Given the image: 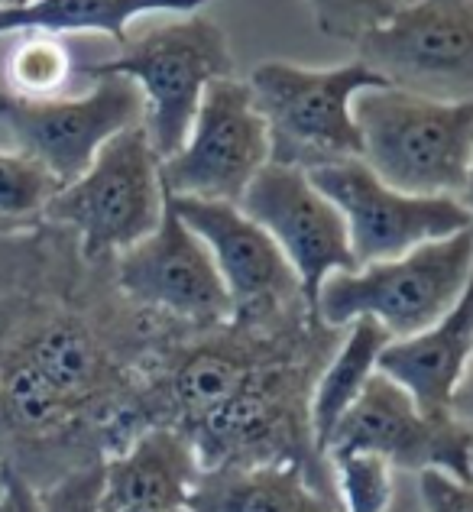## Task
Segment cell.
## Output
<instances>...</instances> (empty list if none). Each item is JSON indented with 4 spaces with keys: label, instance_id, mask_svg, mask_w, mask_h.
Here are the masks:
<instances>
[{
    "label": "cell",
    "instance_id": "obj_1",
    "mask_svg": "<svg viewBox=\"0 0 473 512\" xmlns=\"http://www.w3.org/2000/svg\"><path fill=\"white\" fill-rule=\"evenodd\" d=\"M166 321L127 302L114 260H88L69 227L0 231V487L39 493L140 435Z\"/></svg>",
    "mask_w": 473,
    "mask_h": 512
},
{
    "label": "cell",
    "instance_id": "obj_2",
    "mask_svg": "<svg viewBox=\"0 0 473 512\" xmlns=\"http://www.w3.org/2000/svg\"><path fill=\"white\" fill-rule=\"evenodd\" d=\"M347 328L315 315L282 325L166 321L140 386V425L175 428L208 467L292 464L341 503L334 467L315 448L312 393Z\"/></svg>",
    "mask_w": 473,
    "mask_h": 512
},
{
    "label": "cell",
    "instance_id": "obj_3",
    "mask_svg": "<svg viewBox=\"0 0 473 512\" xmlns=\"http://www.w3.org/2000/svg\"><path fill=\"white\" fill-rule=\"evenodd\" d=\"M363 163L402 195L461 198L473 163V101H431L402 88L360 91Z\"/></svg>",
    "mask_w": 473,
    "mask_h": 512
},
{
    "label": "cell",
    "instance_id": "obj_4",
    "mask_svg": "<svg viewBox=\"0 0 473 512\" xmlns=\"http://www.w3.org/2000/svg\"><path fill=\"white\" fill-rule=\"evenodd\" d=\"M256 111L269 130V163L312 172L363 156L360 127L350 104L360 91L389 88L370 65L302 69L292 62H263L250 72Z\"/></svg>",
    "mask_w": 473,
    "mask_h": 512
},
{
    "label": "cell",
    "instance_id": "obj_5",
    "mask_svg": "<svg viewBox=\"0 0 473 512\" xmlns=\"http://www.w3.org/2000/svg\"><path fill=\"white\" fill-rule=\"evenodd\" d=\"M81 75H124L140 88L143 127L162 163L182 150L205 88L218 78H234V52L211 17L188 13L133 43L127 39L117 59L81 65Z\"/></svg>",
    "mask_w": 473,
    "mask_h": 512
},
{
    "label": "cell",
    "instance_id": "obj_6",
    "mask_svg": "<svg viewBox=\"0 0 473 512\" xmlns=\"http://www.w3.org/2000/svg\"><path fill=\"white\" fill-rule=\"evenodd\" d=\"M473 276V227L428 240L399 260L334 273L318 292L315 315L331 328H347L360 315L376 318L396 338H412L444 318Z\"/></svg>",
    "mask_w": 473,
    "mask_h": 512
},
{
    "label": "cell",
    "instance_id": "obj_7",
    "mask_svg": "<svg viewBox=\"0 0 473 512\" xmlns=\"http://www.w3.org/2000/svg\"><path fill=\"white\" fill-rule=\"evenodd\" d=\"M162 208L159 156L146 127L133 124L114 133L91 166L49 201L43 221L69 227L88 260H114L156 231Z\"/></svg>",
    "mask_w": 473,
    "mask_h": 512
},
{
    "label": "cell",
    "instance_id": "obj_8",
    "mask_svg": "<svg viewBox=\"0 0 473 512\" xmlns=\"http://www.w3.org/2000/svg\"><path fill=\"white\" fill-rule=\"evenodd\" d=\"M354 46L389 88L473 101V0H409L367 26Z\"/></svg>",
    "mask_w": 473,
    "mask_h": 512
},
{
    "label": "cell",
    "instance_id": "obj_9",
    "mask_svg": "<svg viewBox=\"0 0 473 512\" xmlns=\"http://www.w3.org/2000/svg\"><path fill=\"white\" fill-rule=\"evenodd\" d=\"M269 163V130L253 91L240 78H218L201 94L182 150L159 163L166 195L237 205Z\"/></svg>",
    "mask_w": 473,
    "mask_h": 512
},
{
    "label": "cell",
    "instance_id": "obj_10",
    "mask_svg": "<svg viewBox=\"0 0 473 512\" xmlns=\"http://www.w3.org/2000/svg\"><path fill=\"white\" fill-rule=\"evenodd\" d=\"M133 124H143V94L124 75H94L85 98H20L0 91V127L17 153L43 163L56 179L72 185L98 150Z\"/></svg>",
    "mask_w": 473,
    "mask_h": 512
},
{
    "label": "cell",
    "instance_id": "obj_11",
    "mask_svg": "<svg viewBox=\"0 0 473 512\" xmlns=\"http://www.w3.org/2000/svg\"><path fill=\"white\" fill-rule=\"evenodd\" d=\"M179 221L195 231L214 256V266L231 295V321L240 325H282L312 315L295 269L256 221L227 201L166 195Z\"/></svg>",
    "mask_w": 473,
    "mask_h": 512
},
{
    "label": "cell",
    "instance_id": "obj_12",
    "mask_svg": "<svg viewBox=\"0 0 473 512\" xmlns=\"http://www.w3.org/2000/svg\"><path fill=\"white\" fill-rule=\"evenodd\" d=\"M347 454H376L389 467L412 474L444 470L473 483V431L457 415H425L412 396L380 370L367 380L328 441V461Z\"/></svg>",
    "mask_w": 473,
    "mask_h": 512
},
{
    "label": "cell",
    "instance_id": "obj_13",
    "mask_svg": "<svg viewBox=\"0 0 473 512\" xmlns=\"http://www.w3.org/2000/svg\"><path fill=\"white\" fill-rule=\"evenodd\" d=\"M308 179L344 214L357 266L399 260L428 240L473 227V214L461 205V198L402 195L376 179L363 159L312 169Z\"/></svg>",
    "mask_w": 473,
    "mask_h": 512
},
{
    "label": "cell",
    "instance_id": "obj_14",
    "mask_svg": "<svg viewBox=\"0 0 473 512\" xmlns=\"http://www.w3.org/2000/svg\"><path fill=\"white\" fill-rule=\"evenodd\" d=\"M237 208L276 240L302 282L305 305L312 315L324 279L360 269L350 250L344 214L318 192L302 169L266 163L240 195Z\"/></svg>",
    "mask_w": 473,
    "mask_h": 512
},
{
    "label": "cell",
    "instance_id": "obj_15",
    "mask_svg": "<svg viewBox=\"0 0 473 512\" xmlns=\"http://www.w3.org/2000/svg\"><path fill=\"white\" fill-rule=\"evenodd\" d=\"M114 279L124 299L146 312L188 325L231 321V295L214 256L166 201L159 227L114 256Z\"/></svg>",
    "mask_w": 473,
    "mask_h": 512
},
{
    "label": "cell",
    "instance_id": "obj_16",
    "mask_svg": "<svg viewBox=\"0 0 473 512\" xmlns=\"http://www.w3.org/2000/svg\"><path fill=\"white\" fill-rule=\"evenodd\" d=\"M473 360V276L464 295L448 315L435 325L412 334V338H396L383 347L376 370L399 383L412 402L425 415L448 419L454 415L457 386L464 383V373Z\"/></svg>",
    "mask_w": 473,
    "mask_h": 512
},
{
    "label": "cell",
    "instance_id": "obj_17",
    "mask_svg": "<svg viewBox=\"0 0 473 512\" xmlns=\"http://www.w3.org/2000/svg\"><path fill=\"white\" fill-rule=\"evenodd\" d=\"M201 474L192 441L175 428H143L104 461L101 512L185 509Z\"/></svg>",
    "mask_w": 473,
    "mask_h": 512
},
{
    "label": "cell",
    "instance_id": "obj_18",
    "mask_svg": "<svg viewBox=\"0 0 473 512\" xmlns=\"http://www.w3.org/2000/svg\"><path fill=\"white\" fill-rule=\"evenodd\" d=\"M188 512H344V506L318 493L299 467L263 464L201 470Z\"/></svg>",
    "mask_w": 473,
    "mask_h": 512
},
{
    "label": "cell",
    "instance_id": "obj_19",
    "mask_svg": "<svg viewBox=\"0 0 473 512\" xmlns=\"http://www.w3.org/2000/svg\"><path fill=\"white\" fill-rule=\"evenodd\" d=\"M211 0H26L0 4V33H107L127 43V23L140 13H195Z\"/></svg>",
    "mask_w": 473,
    "mask_h": 512
},
{
    "label": "cell",
    "instance_id": "obj_20",
    "mask_svg": "<svg viewBox=\"0 0 473 512\" xmlns=\"http://www.w3.org/2000/svg\"><path fill=\"white\" fill-rule=\"evenodd\" d=\"M389 341H393V334L370 315H360L347 325L341 344L331 354L328 367L321 370L312 393V435L318 454L328 457V441L337 422L344 419V412L354 406L363 386L376 373V360H380Z\"/></svg>",
    "mask_w": 473,
    "mask_h": 512
},
{
    "label": "cell",
    "instance_id": "obj_21",
    "mask_svg": "<svg viewBox=\"0 0 473 512\" xmlns=\"http://www.w3.org/2000/svg\"><path fill=\"white\" fill-rule=\"evenodd\" d=\"M62 182L23 153H0V231H26L43 221Z\"/></svg>",
    "mask_w": 473,
    "mask_h": 512
},
{
    "label": "cell",
    "instance_id": "obj_22",
    "mask_svg": "<svg viewBox=\"0 0 473 512\" xmlns=\"http://www.w3.org/2000/svg\"><path fill=\"white\" fill-rule=\"evenodd\" d=\"M72 52L52 33H30L13 46L7 59L10 94L20 98H56L72 78Z\"/></svg>",
    "mask_w": 473,
    "mask_h": 512
},
{
    "label": "cell",
    "instance_id": "obj_23",
    "mask_svg": "<svg viewBox=\"0 0 473 512\" xmlns=\"http://www.w3.org/2000/svg\"><path fill=\"white\" fill-rule=\"evenodd\" d=\"M334 480L344 512H386L393 503V467L376 454L334 457Z\"/></svg>",
    "mask_w": 473,
    "mask_h": 512
},
{
    "label": "cell",
    "instance_id": "obj_24",
    "mask_svg": "<svg viewBox=\"0 0 473 512\" xmlns=\"http://www.w3.org/2000/svg\"><path fill=\"white\" fill-rule=\"evenodd\" d=\"M104 461L78 467L36 493V512H101Z\"/></svg>",
    "mask_w": 473,
    "mask_h": 512
},
{
    "label": "cell",
    "instance_id": "obj_25",
    "mask_svg": "<svg viewBox=\"0 0 473 512\" xmlns=\"http://www.w3.org/2000/svg\"><path fill=\"white\" fill-rule=\"evenodd\" d=\"M418 500H422V512H473V483L457 480L444 470H422Z\"/></svg>",
    "mask_w": 473,
    "mask_h": 512
},
{
    "label": "cell",
    "instance_id": "obj_26",
    "mask_svg": "<svg viewBox=\"0 0 473 512\" xmlns=\"http://www.w3.org/2000/svg\"><path fill=\"white\" fill-rule=\"evenodd\" d=\"M454 415L461 419L470 431H473V360L464 373V383L457 386V396H454Z\"/></svg>",
    "mask_w": 473,
    "mask_h": 512
},
{
    "label": "cell",
    "instance_id": "obj_27",
    "mask_svg": "<svg viewBox=\"0 0 473 512\" xmlns=\"http://www.w3.org/2000/svg\"><path fill=\"white\" fill-rule=\"evenodd\" d=\"M0 493H7V496H10L13 512H36V490H30L26 483H20V480H7L4 487H0Z\"/></svg>",
    "mask_w": 473,
    "mask_h": 512
},
{
    "label": "cell",
    "instance_id": "obj_28",
    "mask_svg": "<svg viewBox=\"0 0 473 512\" xmlns=\"http://www.w3.org/2000/svg\"><path fill=\"white\" fill-rule=\"evenodd\" d=\"M461 205L473 214V163H470V175H467V185H464V192H461Z\"/></svg>",
    "mask_w": 473,
    "mask_h": 512
},
{
    "label": "cell",
    "instance_id": "obj_29",
    "mask_svg": "<svg viewBox=\"0 0 473 512\" xmlns=\"http://www.w3.org/2000/svg\"><path fill=\"white\" fill-rule=\"evenodd\" d=\"M0 512H13V503L7 493H0Z\"/></svg>",
    "mask_w": 473,
    "mask_h": 512
},
{
    "label": "cell",
    "instance_id": "obj_30",
    "mask_svg": "<svg viewBox=\"0 0 473 512\" xmlns=\"http://www.w3.org/2000/svg\"><path fill=\"white\" fill-rule=\"evenodd\" d=\"M127 512H188V506L185 509H127Z\"/></svg>",
    "mask_w": 473,
    "mask_h": 512
},
{
    "label": "cell",
    "instance_id": "obj_31",
    "mask_svg": "<svg viewBox=\"0 0 473 512\" xmlns=\"http://www.w3.org/2000/svg\"><path fill=\"white\" fill-rule=\"evenodd\" d=\"M386 4H393V7H402V4H409V0H386Z\"/></svg>",
    "mask_w": 473,
    "mask_h": 512
},
{
    "label": "cell",
    "instance_id": "obj_32",
    "mask_svg": "<svg viewBox=\"0 0 473 512\" xmlns=\"http://www.w3.org/2000/svg\"><path fill=\"white\" fill-rule=\"evenodd\" d=\"M4 4H20V0H4Z\"/></svg>",
    "mask_w": 473,
    "mask_h": 512
},
{
    "label": "cell",
    "instance_id": "obj_33",
    "mask_svg": "<svg viewBox=\"0 0 473 512\" xmlns=\"http://www.w3.org/2000/svg\"><path fill=\"white\" fill-rule=\"evenodd\" d=\"M20 4H26V0H20Z\"/></svg>",
    "mask_w": 473,
    "mask_h": 512
},
{
    "label": "cell",
    "instance_id": "obj_34",
    "mask_svg": "<svg viewBox=\"0 0 473 512\" xmlns=\"http://www.w3.org/2000/svg\"><path fill=\"white\" fill-rule=\"evenodd\" d=\"M0 4H4V0H0Z\"/></svg>",
    "mask_w": 473,
    "mask_h": 512
}]
</instances>
